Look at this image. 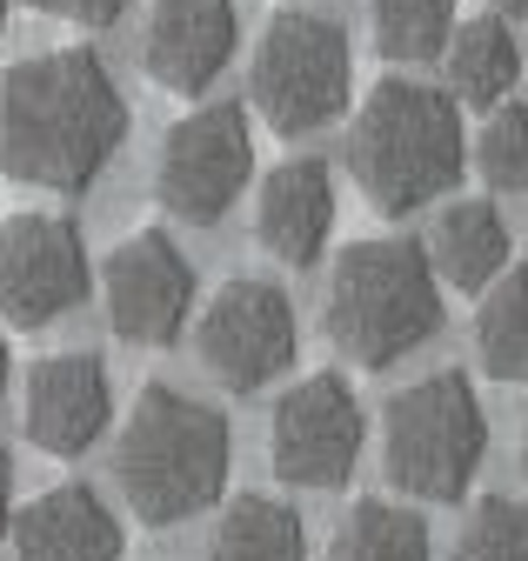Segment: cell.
I'll use <instances>...</instances> for the list:
<instances>
[{
  "label": "cell",
  "mask_w": 528,
  "mask_h": 561,
  "mask_svg": "<svg viewBox=\"0 0 528 561\" xmlns=\"http://www.w3.org/2000/svg\"><path fill=\"white\" fill-rule=\"evenodd\" d=\"M127 140V101L107 60L88 47H47L0 81V174L41 194H88Z\"/></svg>",
  "instance_id": "1"
},
{
  "label": "cell",
  "mask_w": 528,
  "mask_h": 561,
  "mask_svg": "<svg viewBox=\"0 0 528 561\" xmlns=\"http://www.w3.org/2000/svg\"><path fill=\"white\" fill-rule=\"evenodd\" d=\"M234 468L228 414L168 381H148L114 435V488L148 528H174L221 502Z\"/></svg>",
  "instance_id": "2"
},
{
  "label": "cell",
  "mask_w": 528,
  "mask_h": 561,
  "mask_svg": "<svg viewBox=\"0 0 528 561\" xmlns=\"http://www.w3.org/2000/svg\"><path fill=\"white\" fill-rule=\"evenodd\" d=\"M461 168H469V140H461V107L441 88L422 81H375L355 127H348V174L375 215H415L441 201Z\"/></svg>",
  "instance_id": "3"
},
{
  "label": "cell",
  "mask_w": 528,
  "mask_h": 561,
  "mask_svg": "<svg viewBox=\"0 0 528 561\" xmlns=\"http://www.w3.org/2000/svg\"><path fill=\"white\" fill-rule=\"evenodd\" d=\"M321 328L355 368H394L441 334V274L422 241H355L328 274Z\"/></svg>",
  "instance_id": "4"
},
{
  "label": "cell",
  "mask_w": 528,
  "mask_h": 561,
  "mask_svg": "<svg viewBox=\"0 0 528 561\" xmlns=\"http://www.w3.org/2000/svg\"><path fill=\"white\" fill-rule=\"evenodd\" d=\"M489 455V414L461 368L422 375L381 408V468L415 502H461Z\"/></svg>",
  "instance_id": "5"
},
{
  "label": "cell",
  "mask_w": 528,
  "mask_h": 561,
  "mask_svg": "<svg viewBox=\"0 0 528 561\" xmlns=\"http://www.w3.org/2000/svg\"><path fill=\"white\" fill-rule=\"evenodd\" d=\"M348 88H355V54H348L342 21L288 8L261 27L248 94L282 140H301V134H321L328 121H342Z\"/></svg>",
  "instance_id": "6"
},
{
  "label": "cell",
  "mask_w": 528,
  "mask_h": 561,
  "mask_svg": "<svg viewBox=\"0 0 528 561\" xmlns=\"http://www.w3.org/2000/svg\"><path fill=\"white\" fill-rule=\"evenodd\" d=\"M248 174H254L248 114L215 101V107H194V114H181L168 127L161 154H154V201L187 228H215L241 201Z\"/></svg>",
  "instance_id": "7"
},
{
  "label": "cell",
  "mask_w": 528,
  "mask_h": 561,
  "mask_svg": "<svg viewBox=\"0 0 528 561\" xmlns=\"http://www.w3.org/2000/svg\"><path fill=\"white\" fill-rule=\"evenodd\" d=\"M295 347H301L295 301L275 288V280H254V274L221 280V295L202 308V321H194V355H202V368L228 394H254L275 375H288Z\"/></svg>",
  "instance_id": "8"
},
{
  "label": "cell",
  "mask_w": 528,
  "mask_h": 561,
  "mask_svg": "<svg viewBox=\"0 0 528 561\" xmlns=\"http://www.w3.org/2000/svg\"><path fill=\"white\" fill-rule=\"evenodd\" d=\"M368 414L342 375H301L268 414V461L288 488H342L361 461Z\"/></svg>",
  "instance_id": "9"
},
{
  "label": "cell",
  "mask_w": 528,
  "mask_h": 561,
  "mask_svg": "<svg viewBox=\"0 0 528 561\" xmlns=\"http://www.w3.org/2000/svg\"><path fill=\"white\" fill-rule=\"evenodd\" d=\"M94 288L88 241L60 215H8L0 221V314L14 328H47L74 314Z\"/></svg>",
  "instance_id": "10"
},
{
  "label": "cell",
  "mask_w": 528,
  "mask_h": 561,
  "mask_svg": "<svg viewBox=\"0 0 528 561\" xmlns=\"http://www.w3.org/2000/svg\"><path fill=\"white\" fill-rule=\"evenodd\" d=\"M101 308H107V328L135 347H168L194 308V267L187 254L161 234V228H141L127 234L107 267H101Z\"/></svg>",
  "instance_id": "11"
},
{
  "label": "cell",
  "mask_w": 528,
  "mask_h": 561,
  "mask_svg": "<svg viewBox=\"0 0 528 561\" xmlns=\"http://www.w3.org/2000/svg\"><path fill=\"white\" fill-rule=\"evenodd\" d=\"M234 0H154L141 27V67L161 94H208L234 60Z\"/></svg>",
  "instance_id": "12"
},
{
  "label": "cell",
  "mask_w": 528,
  "mask_h": 561,
  "mask_svg": "<svg viewBox=\"0 0 528 561\" xmlns=\"http://www.w3.org/2000/svg\"><path fill=\"white\" fill-rule=\"evenodd\" d=\"M107 414H114V388L101 355H47L27 368L21 388V428L34 448L47 455H88L107 435Z\"/></svg>",
  "instance_id": "13"
},
{
  "label": "cell",
  "mask_w": 528,
  "mask_h": 561,
  "mask_svg": "<svg viewBox=\"0 0 528 561\" xmlns=\"http://www.w3.org/2000/svg\"><path fill=\"white\" fill-rule=\"evenodd\" d=\"M8 548L14 561H120L127 535L88 481H60V488H41L27 508H14Z\"/></svg>",
  "instance_id": "14"
},
{
  "label": "cell",
  "mask_w": 528,
  "mask_h": 561,
  "mask_svg": "<svg viewBox=\"0 0 528 561\" xmlns=\"http://www.w3.org/2000/svg\"><path fill=\"white\" fill-rule=\"evenodd\" d=\"M335 234V181L321 161H282L254 194V241L288 267H314Z\"/></svg>",
  "instance_id": "15"
},
{
  "label": "cell",
  "mask_w": 528,
  "mask_h": 561,
  "mask_svg": "<svg viewBox=\"0 0 528 561\" xmlns=\"http://www.w3.org/2000/svg\"><path fill=\"white\" fill-rule=\"evenodd\" d=\"M422 248H428V261H435V274L448 288L482 295L508 267V221L495 215V201H448Z\"/></svg>",
  "instance_id": "16"
},
{
  "label": "cell",
  "mask_w": 528,
  "mask_h": 561,
  "mask_svg": "<svg viewBox=\"0 0 528 561\" xmlns=\"http://www.w3.org/2000/svg\"><path fill=\"white\" fill-rule=\"evenodd\" d=\"M441 67H448V94L455 101L495 107V101H508V88L521 75V47H515L502 14H475V21H455V34L441 47Z\"/></svg>",
  "instance_id": "17"
},
{
  "label": "cell",
  "mask_w": 528,
  "mask_h": 561,
  "mask_svg": "<svg viewBox=\"0 0 528 561\" xmlns=\"http://www.w3.org/2000/svg\"><path fill=\"white\" fill-rule=\"evenodd\" d=\"M208 561H308V528L275 495H234L208 535Z\"/></svg>",
  "instance_id": "18"
},
{
  "label": "cell",
  "mask_w": 528,
  "mask_h": 561,
  "mask_svg": "<svg viewBox=\"0 0 528 561\" xmlns=\"http://www.w3.org/2000/svg\"><path fill=\"white\" fill-rule=\"evenodd\" d=\"M328 561H435V541H428V522L402 502H355L328 541Z\"/></svg>",
  "instance_id": "19"
},
{
  "label": "cell",
  "mask_w": 528,
  "mask_h": 561,
  "mask_svg": "<svg viewBox=\"0 0 528 561\" xmlns=\"http://www.w3.org/2000/svg\"><path fill=\"white\" fill-rule=\"evenodd\" d=\"M475 355L495 381H528V267H502L482 288Z\"/></svg>",
  "instance_id": "20"
},
{
  "label": "cell",
  "mask_w": 528,
  "mask_h": 561,
  "mask_svg": "<svg viewBox=\"0 0 528 561\" xmlns=\"http://www.w3.org/2000/svg\"><path fill=\"white\" fill-rule=\"evenodd\" d=\"M368 27L388 60H435L455 34V0H368Z\"/></svg>",
  "instance_id": "21"
},
{
  "label": "cell",
  "mask_w": 528,
  "mask_h": 561,
  "mask_svg": "<svg viewBox=\"0 0 528 561\" xmlns=\"http://www.w3.org/2000/svg\"><path fill=\"white\" fill-rule=\"evenodd\" d=\"M455 561H528V502L521 495H482L461 515Z\"/></svg>",
  "instance_id": "22"
},
{
  "label": "cell",
  "mask_w": 528,
  "mask_h": 561,
  "mask_svg": "<svg viewBox=\"0 0 528 561\" xmlns=\"http://www.w3.org/2000/svg\"><path fill=\"white\" fill-rule=\"evenodd\" d=\"M475 168L495 194H528V107H502L489 114V127L475 134Z\"/></svg>",
  "instance_id": "23"
},
{
  "label": "cell",
  "mask_w": 528,
  "mask_h": 561,
  "mask_svg": "<svg viewBox=\"0 0 528 561\" xmlns=\"http://www.w3.org/2000/svg\"><path fill=\"white\" fill-rule=\"evenodd\" d=\"M34 8L54 21H74V27H114L135 0H34Z\"/></svg>",
  "instance_id": "24"
},
{
  "label": "cell",
  "mask_w": 528,
  "mask_h": 561,
  "mask_svg": "<svg viewBox=\"0 0 528 561\" xmlns=\"http://www.w3.org/2000/svg\"><path fill=\"white\" fill-rule=\"evenodd\" d=\"M8 522H14V461L0 448V541H8Z\"/></svg>",
  "instance_id": "25"
},
{
  "label": "cell",
  "mask_w": 528,
  "mask_h": 561,
  "mask_svg": "<svg viewBox=\"0 0 528 561\" xmlns=\"http://www.w3.org/2000/svg\"><path fill=\"white\" fill-rule=\"evenodd\" d=\"M8 375H14V355H8V334H0V408H8Z\"/></svg>",
  "instance_id": "26"
},
{
  "label": "cell",
  "mask_w": 528,
  "mask_h": 561,
  "mask_svg": "<svg viewBox=\"0 0 528 561\" xmlns=\"http://www.w3.org/2000/svg\"><path fill=\"white\" fill-rule=\"evenodd\" d=\"M489 8H495V14H521V8H528V0H489Z\"/></svg>",
  "instance_id": "27"
},
{
  "label": "cell",
  "mask_w": 528,
  "mask_h": 561,
  "mask_svg": "<svg viewBox=\"0 0 528 561\" xmlns=\"http://www.w3.org/2000/svg\"><path fill=\"white\" fill-rule=\"evenodd\" d=\"M521 474H528V421H521Z\"/></svg>",
  "instance_id": "28"
},
{
  "label": "cell",
  "mask_w": 528,
  "mask_h": 561,
  "mask_svg": "<svg viewBox=\"0 0 528 561\" xmlns=\"http://www.w3.org/2000/svg\"><path fill=\"white\" fill-rule=\"evenodd\" d=\"M8 8H14V0H0V21H8Z\"/></svg>",
  "instance_id": "29"
}]
</instances>
